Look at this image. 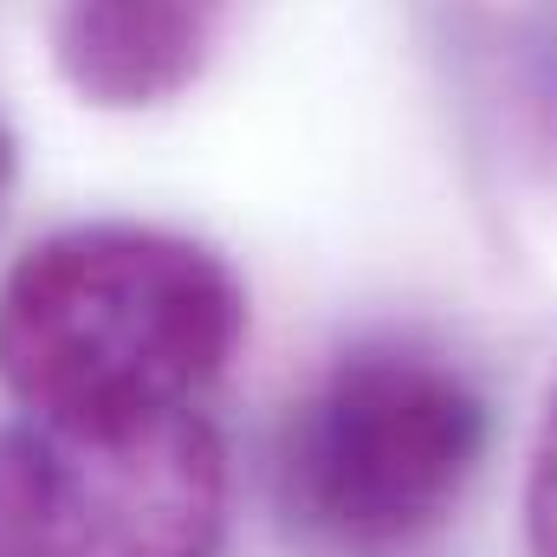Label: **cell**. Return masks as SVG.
I'll return each mask as SVG.
<instances>
[{
	"label": "cell",
	"mask_w": 557,
	"mask_h": 557,
	"mask_svg": "<svg viewBox=\"0 0 557 557\" xmlns=\"http://www.w3.org/2000/svg\"><path fill=\"white\" fill-rule=\"evenodd\" d=\"M247 298L188 234L91 221L13 260L0 285V389L33 421L124 428L188 409L234 357Z\"/></svg>",
	"instance_id": "6da1fadb"
},
{
	"label": "cell",
	"mask_w": 557,
	"mask_h": 557,
	"mask_svg": "<svg viewBox=\"0 0 557 557\" xmlns=\"http://www.w3.org/2000/svg\"><path fill=\"white\" fill-rule=\"evenodd\" d=\"M486 454V403L460 363L416 337L350 344L278 434L285 519L350 557L434 532Z\"/></svg>",
	"instance_id": "7a4b0ae2"
},
{
	"label": "cell",
	"mask_w": 557,
	"mask_h": 557,
	"mask_svg": "<svg viewBox=\"0 0 557 557\" xmlns=\"http://www.w3.org/2000/svg\"><path fill=\"white\" fill-rule=\"evenodd\" d=\"M227 447L195 409L0 428V557H221Z\"/></svg>",
	"instance_id": "3957f363"
},
{
	"label": "cell",
	"mask_w": 557,
	"mask_h": 557,
	"mask_svg": "<svg viewBox=\"0 0 557 557\" xmlns=\"http://www.w3.org/2000/svg\"><path fill=\"white\" fill-rule=\"evenodd\" d=\"M221 20L227 0H59L52 59L85 104L149 111L201 78Z\"/></svg>",
	"instance_id": "277c9868"
},
{
	"label": "cell",
	"mask_w": 557,
	"mask_h": 557,
	"mask_svg": "<svg viewBox=\"0 0 557 557\" xmlns=\"http://www.w3.org/2000/svg\"><path fill=\"white\" fill-rule=\"evenodd\" d=\"M525 545L532 557H557V396L539 421L532 467H525Z\"/></svg>",
	"instance_id": "5b68a950"
},
{
	"label": "cell",
	"mask_w": 557,
	"mask_h": 557,
	"mask_svg": "<svg viewBox=\"0 0 557 557\" xmlns=\"http://www.w3.org/2000/svg\"><path fill=\"white\" fill-rule=\"evenodd\" d=\"M7 182H13V137H7V124H0V195H7Z\"/></svg>",
	"instance_id": "8992f818"
}]
</instances>
